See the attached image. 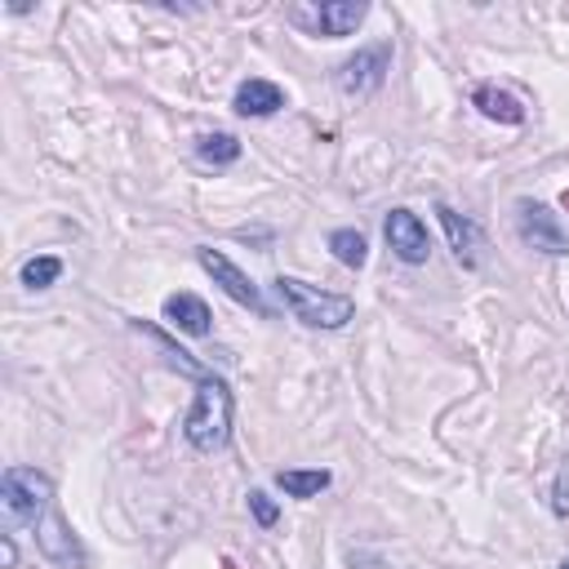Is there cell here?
Returning a JSON list of instances; mask_svg holds the SVG:
<instances>
[{"label": "cell", "mask_w": 569, "mask_h": 569, "mask_svg": "<svg viewBox=\"0 0 569 569\" xmlns=\"http://www.w3.org/2000/svg\"><path fill=\"white\" fill-rule=\"evenodd\" d=\"M436 218H440V227H445L449 249L458 253V262H462V267H476V262H480V227H476L471 218H462L458 209H449L445 200L436 204Z\"/></svg>", "instance_id": "obj_11"}, {"label": "cell", "mask_w": 569, "mask_h": 569, "mask_svg": "<svg viewBox=\"0 0 569 569\" xmlns=\"http://www.w3.org/2000/svg\"><path fill=\"white\" fill-rule=\"evenodd\" d=\"M387 71H391V40H378V44L356 49V53L333 71V84H338L347 98H369V93L382 89Z\"/></svg>", "instance_id": "obj_4"}, {"label": "cell", "mask_w": 569, "mask_h": 569, "mask_svg": "<svg viewBox=\"0 0 569 569\" xmlns=\"http://www.w3.org/2000/svg\"><path fill=\"white\" fill-rule=\"evenodd\" d=\"M471 102H476L480 116H489V120H498V124H525V102H520L516 93L498 89V84H480V89L471 93Z\"/></svg>", "instance_id": "obj_13"}, {"label": "cell", "mask_w": 569, "mask_h": 569, "mask_svg": "<svg viewBox=\"0 0 569 569\" xmlns=\"http://www.w3.org/2000/svg\"><path fill=\"white\" fill-rule=\"evenodd\" d=\"M36 547H40L44 560H53V565H62V569H84V565H89L84 542H80L76 529L58 516V507H49V511L40 516V525H36Z\"/></svg>", "instance_id": "obj_8"}, {"label": "cell", "mask_w": 569, "mask_h": 569, "mask_svg": "<svg viewBox=\"0 0 569 569\" xmlns=\"http://www.w3.org/2000/svg\"><path fill=\"white\" fill-rule=\"evenodd\" d=\"M231 413H236V396L222 378H200L196 387V400L182 418V436L196 453H218L227 440H231Z\"/></svg>", "instance_id": "obj_1"}, {"label": "cell", "mask_w": 569, "mask_h": 569, "mask_svg": "<svg viewBox=\"0 0 569 569\" xmlns=\"http://www.w3.org/2000/svg\"><path fill=\"white\" fill-rule=\"evenodd\" d=\"M516 231L538 253H551V258L569 253V231H565V222L542 200H516Z\"/></svg>", "instance_id": "obj_6"}, {"label": "cell", "mask_w": 569, "mask_h": 569, "mask_svg": "<svg viewBox=\"0 0 569 569\" xmlns=\"http://www.w3.org/2000/svg\"><path fill=\"white\" fill-rule=\"evenodd\" d=\"M0 551H4V569H13V565H18V547H13V538H9V533L0 538Z\"/></svg>", "instance_id": "obj_20"}, {"label": "cell", "mask_w": 569, "mask_h": 569, "mask_svg": "<svg viewBox=\"0 0 569 569\" xmlns=\"http://www.w3.org/2000/svg\"><path fill=\"white\" fill-rule=\"evenodd\" d=\"M551 511H556V516H569V467H560V476H556V498H551Z\"/></svg>", "instance_id": "obj_19"}, {"label": "cell", "mask_w": 569, "mask_h": 569, "mask_svg": "<svg viewBox=\"0 0 569 569\" xmlns=\"http://www.w3.org/2000/svg\"><path fill=\"white\" fill-rule=\"evenodd\" d=\"M382 236H387L391 253L400 262H409V267H422L427 253H431V236H427V227H422V218L413 209H391L382 218Z\"/></svg>", "instance_id": "obj_9"}, {"label": "cell", "mask_w": 569, "mask_h": 569, "mask_svg": "<svg viewBox=\"0 0 569 569\" xmlns=\"http://www.w3.org/2000/svg\"><path fill=\"white\" fill-rule=\"evenodd\" d=\"M196 156L204 160V164H213V169H222V164H236L240 160V138L236 133H204V138H196Z\"/></svg>", "instance_id": "obj_15"}, {"label": "cell", "mask_w": 569, "mask_h": 569, "mask_svg": "<svg viewBox=\"0 0 569 569\" xmlns=\"http://www.w3.org/2000/svg\"><path fill=\"white\" fill-rule=\"evenodd\" d=\"M160 316L178 329V333H191V338H204L213 325V316H209V307H204V298H196V293H169L164 298V307H160Z\"/></svg>", "instance_id": "obj_12"}, {"label": "cell", "mask_w": 569, "mask_h": 569, "mask_svg": "<svg viewBox=\"0 0 569 569\" xmlns=\"http://www.w3.org/2000/svg\"><path fill=\"white\" fill-rule=\"evenodd\" d=\"M560 569H569V556H565V560H560Z\"/></svg>", "instance_id": "obj_22"}, {"label": "cell", "mask_w": 569, "mask_h": 569, "mask_svg": "<svg viewBox=\"0 0 569 569\" xmlns=\"http://www.w3.org/2000/svg\"><path fill=\"white\" fill-rule=\"evenodd\" d=\"M276 293L293 311V320H302L307 329H342L356 316V298L316 289V284H307L298 276H276Z\"/></svg>", "instance_id": "obj_2"}, {"label": "cell", "mask_w": 569, "mask_h": 569, "mask_svg": "<svg viewBox=\"0 0 569 569\" xmlns=\"http://www.w3.org/2000/svg\"><path fill=\"white\" fill-rule=\"evenodd\" d=\"M249 511H253V520H258L262 529H271V525L280 520V507L271 502V493H267V489H249Z\"/></svg>", "instance_id": "obj_18"}, {"label": "cell", "mask_w": 569, "mask_h": 569, "mask_svg": "<svg viewBox=\"0 0 569 569\" xmlns=\"http://www.w3.org/2000/svg\"><path fill=\"white\" fill-rule=\"evenodd\" d=\"M196 262H200V267H204V271L213 276V284H218V289H222V293H227L231 302H240V307H249V311L267 316L262 289H258V284H253V280H249V276H244V271H240V267H236V262H231L227 253H218V249L200 244V249H196Z\"/></svg>", "instance_id": "obj_7"}, {"label": "cell", "mask_w": 569, "mask_h": 569, "mask_svg": "<svg viewBox=\"0 0 569 569\" xmlns=\"http://www.w3.org/2000/svg\"><path fill=\"white\" fill-rule=\"evenodd\" d=\"M329 249H333V258L342 267H365V258H369V240L356 227H333L329 231Z\"/></svg>", "instance_id": "obj_16"}, {"label": "cell", "mask_w": 569, "mask_h": 569, "mask_svg": "<svg viewBox=\"0 0 569 569\" xmlns=\"http://www.w3.org/2000/svg\"><path fill=\"white\" fill-rule=\"evenodd\" d=\"M365 4L360 0H316V4H293L289 9V22L293 27H302V31H311V36H329V40H342V36H351L360 22H365Z\"/></svg>", "instance_id": "obj_5"}, {"label": "cell", "mask_w": 569, "mask_h": 569, "mask_svg": "<svg viewBox=\"0 0 569 569\" xmlns=\"http://www.w3.org/2000/svg\"><path fill=\"white\" fill-rule=\"evenodd\" d=\"M560 204H565V209H569V191H565V200H560Z\"/></svg>", "instance_id": "obj_21"}, {"label": "cell", "mask_w": 569, "mask_h": 569, "mask_svg": "<svg viewBox=\"0 0 569 569\" xmlns=\"http://www.w3.org/2000/svg\"><path fill=\"white\" fill-rule=\"evenodd\" d=\"M0 507L9 525H40V516L53 507V480L36 467H4L0 476Z\"/></svg>", "instance_id": "obj_3"}, {"label": "cell", "mask_w": 569, "mask_h": 569, "mask_svg": "<svg viewBox=\"0 0 569 569\" xmlns=\"http://www.w3.org/2000/svg\"><path fill=\"white\" fill-rule=\"evenodd\" d=\"M58 276H62V258H53V253L27 258V262H22V271H18V280H22L27 289H49Z\"/></svg>", "instance_id": "obj_17"}, {"label": "cell", "mask_w": 569, "mask_h": 569, "mask_svg": "<svg viewBox=\"0 0 569 569\" xmlns=\"http://www.w3.org/2000/svg\"><path fill=\"white\" fill-rule=\"evenodd\" d=\"M329 471L325 467H289V471H276V489H284L289 498H316L320 489H329Z\"/></svg>", "instance_id": "obj_14"}, {"label": "cell", "mask_w": 569, "mask_h": 569, "mask_svg": "<svg viewBox=\"0 0 569 569\" xmlns=\"http://www.w3.org/2000/svg\"><path fill=\"white\" fill-rule=\"evenodd\" d=\"M280 107H284V89L271 84V80H262V76L240 80L236 93H231V111L244 116V120H267V116H276Z\"/></svg>", "instance_id": "obj_10"}]
</instances>
